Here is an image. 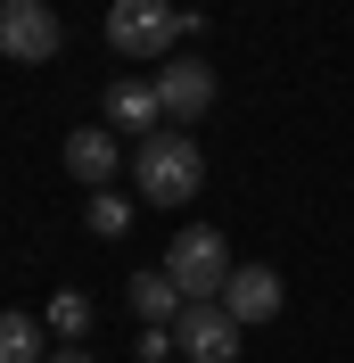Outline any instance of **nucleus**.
I'll return each instance as SVG.
<instances>
[{
  "instance_id": "13",
  "label": "nucleus",
  "mask_w": 354,
  "mask_h": 363,
  "mask_svg": "<svg viewBox=\"0 0 354 363\" xmlns=\"http://www.w3.org/2000/svg\"><path fill=\"white\" fill-rule=\"evenodd\" d=\"M91 231H99V240H124V231H132V199L99 190V199H91Z\"/></svg>"
},
{
  "instance_id": "14",
  "label": "nucleus",
  "mask_w": 354,
  "mask_h": 363,
  "mask_svg": "<svg viewBox=\"0 0 354 363\" xmlns=\"http://www.w3.org/2000/svg\"><path fill=\"white\" fill-rule=\"evenodd\" d=\"M140 363H173V330H140Z\"/></svg>"
},
{
  "instance_id": "2",
  "label": "nucleus",
  "mask_w": 354,
  "mask_h": 363,
  "mask_svg": "<svg viewBox=\"0 0 354 363\" xmlns=\"http://www.w3.org/2000/svg\"><path fill=\"white\" fill-rule=\"evenodd\" d=\"M206 182V157H198V133H156L132 149V190L149 206H190Z\"/></svg>"
},
{
  "instance_id": "15",
  "label": "nucleus",
  "mask_w": 354,
  "mask_h": 363,
  "mask_svg": "<svg viewBox=\"0 0 354 363\" xmlns=\"http://www.w3.org/2000/svg\"><path fill=\"white\" fill-rule=\"evenodd\" d=\"M42 363H91V355H83V347H58V355H42Z\"/></svg>"
},
{
  "instance_id": "3",
  "label": "nucleus",
  "mask_w": 354,
  "mask_h": 363,
  "mask_svg": "<svg viewBox=\"0 0 354 363\" xmlns=\"http://www.w3.org/2000/svg\"><path fill=\"white\" fill-rule=\"evenodd\" d=\"M181 33H198V9H165V0H115L108 9V50L115 58H173Z\"/></svg>"
},
{
  "instance_id": "5",
  "label": "nucleus",
  "mask_w": 354,
  "mask_h": 363,
  "mask_svg": "<svg viewBox=\"0 0 354 363\" xmlns=\"http://www.w3.org/2000/svg\"><path fill=\"white\" fill-rule=\"evenodd\" d=\"M156 108L173 116V133H181V124H198V116L215 108V67H206L198 50H173V58L156 67Z\"/></svg>"
},
{
  "instance_id": "1",
  "label": "nucleus",
  "mask_w": 354,
  "mask_h": 363,
  "mask_svg": "<svg viewBox=\"0 0 354 363\" xmlns=\"http://www.w3.org/2000/svg\"><path fill=\"white\" fill-rule=\"evenodd\" d=\"M165 281H173L181 289V306H222V289H231V240H222L215 223H190V231H173V240H165Z\"/></svg>"
},
{
  "instance_id": "7",
  "label": "nucleus",
  "mask_w": 354,
  "mask_h": 363,
  "mask_svg": "<svg viewBox=\"0 0 354 363\" xmlns=\"http://www.w3.org/2000/svg\"><path fill=\"white\" fill-rule=\"evenodd\" d=\"M99 124H108L115 140H124V133H132V140H156V133H165L156 83H132V74H124V83H108V91H99Z\"/></svg>"
},
{
  "instance_id": "11",
  "label": "nucleus",
  "mask_w": 354,
  "mask_h": 363,
  "mask_svg": "<svg viewBox=\"0 0 354 363\" xmlns=\"http://www.w3.org/2000/svg\"><path fill=\"white\" fill-rule=\"evenodd\" d=\"M0 363H42V322L0 306Z\"/></svg>"
},
{
  "instance_id": "8",
  "label": "nucleus",
  "mask_w": 354,
  "mask_h": 363,
  "mask_svg": "<svg viewBox=\"0 0 354 363\" xmlns=\"http://www.w3.org/2000/svg\"><path fill=\"white\" fill-rule=\"evenodd\" d=\"M67 174L83 182L91 199H99V190L124 174V140H115L108 124H74V133H67Z\"/></svg>"
},
{
  "instance_id": "4",
  "label": "nucleus",
  "mask_w": 354,
  "mask_h": 363,
  "mask_svg": "<svg viewBox=\"0 0 354 363\" xmlns=\"http://www.w3.org/2000/svg\"><path fill=\"white\" fill-rule=\"evenodd\" d=\"M58 42H67V25L50 0H0V58L8 67H50Z\"/></svg>"
},
{
  "instance_id": "12",
  "label": "nucleus",
  "mask_w": 354,
  "mask_h": 363,
  "mask_svg": "<svg viewBox=\"0 0 354 363\" xmlns=\"http://www.w3.org/2000/svg\"><path fill=\"white\" fill-rule=\"evenodd\" d=\"M42 322H50V330H58V339L74 347V339L91 330V297H83V289H58V297H50V314H42Z\"/></svg>"
},
{
  "instance_id": "10",
  "label": "nucleus",
  "mask_w": 354,
  "mask_h": 363,
  "mask_svg": "<svg viewBox=\"0 0 354 363\" xmlns=\"http://www.w3.org/2000/svg\"><path fill=\"white\" fill-rule=\"evenodd\" d=\"M124 297H132V322H140V330H173V322H181V289H173L156 264L132 272V281H124Z\"/></svg>"
},
{
  "instance_id": "9",
  "label": "nucleus",
  "mask_w": 354,
  "mask_h": 363,
  "mask_svg": "<svg viewBox=\"0 0 354 363\" xmlns=\"http://www.w3.org/2000/svg\"><path fill=\"white\" fill-rule=\"evenodd\" d=\"M280 272H272V264H239V272H231V289H222V314H231V322H239V330H256V322H272V314H280Z\"/></svg>"
},
{
  "instance_id": "6",
  "label": "nucleus",
  "mask_w": 354,
  "mask_h": 363,
  "mask_svg": "<svg viewBox=\"0 0 354 363\" xmlns=\"http://www.w3.org/2000/svg\"><path fill=\"white\" fill-rule=\"evenodd\" d=\"M239 322L222 314V306H181V322H173V355L181 363H239Z\"/></svg>"
}]
</instances>
